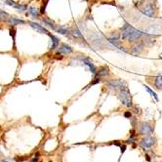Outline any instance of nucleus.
<instances>
[{"mask_svg":"<svg viewBox=\"0 0 162 162\" xmlns=\"http://www.w3.org/2000/svg\"><path fill=\"white\" fill-rule=\"evenodd\" d=\"M122 30V39L123 40H127L129 42H134V41H137L138 39L141 38L142 35H144V32H142L141 30H138L131 27L128 23H125L124 27L121 28Z\"/></svg>","mask_w":162,"mask_h":162,"instance_id":"1","label":"nucleus"},{"mask_svg":"<svg viewBox=\"0 0 162 162\" xmlns=\"http://www.w3.org/2000/svg\"><path fill=\"white\" fill-rule=\"evenodd\" d=\"M119 100L121 104L125 107H132V96L130 93L128 87L126 85H123L119 88Z\"/></svg>","mask_w":162,"mask_h":162,"instance_id":"2","label":"nucleus"},{"mask_svg":"<svg viewBox=\"0 0 162 162\" xmlns=\"http://www.w3.org/2000/svg\"><path fill=\"white\" fill-rule=\"evenodd\" d=\"M154 144H155V140L152 137H150V136H147L145 139H143L142 141L140 142V145L145 150H150Z\"/></svg>","mask_w":162,"mask_h":162,"instance_id":"3","label":"nucleus"},{"mask_svg":"<svg viewBox=\"0 0 162 162\" xmlns=\"http://www.w3.org/2000/svg\"><path fill=\"white\" fill-rule=\"evenodd\" d=\"M140 133H141L142 135L150 136L152 133H153V130H152L150 123L145 122V121H143L141 123V127H140Z\"/></svg>","mask_w":162,"mask_h":162,"instance_id":"4","label":"nucleus"},{"mask_svg":"<svg viewBox=\"0 0 162 162\" xmlns=\"http://www.w3.org/2000/svg\"><path fill=\"white\" fill-rule=\"evenodd\" d=\"M82 63H84L85 66H87L89 69L91 71V72L93 73L94 75L97 73V68H96V66H94V63L93 62H92V60L91 59H89V58H84L83 60H82Z\"/></svg>","mask_w":162,"mask_h":162,"instance_id":"5","label":"nucleus"},{"mask_svg":"<svg viewBox=\"0 0 162 162\" xmlns=\"http://www.w3.org/2000/svg\"><path fill=\"white\" fill-rule=\"evenodd\" d=\"M142 12H143V14L145 15V16H148V17H153L154 16V8H153V6H152L151 4H148L145 7H144L142 9Z\"/></svg>","mask_w":162,"mask_h":162,"instance_id":"6","label":"nucleus"},{"mask_svg":"<svg viewBox=\"0 0 162 162\" xmlns=\"http://www.w3.org/2000/svg\"><path fill=\"white\" fill-rule=\"evenodd\" d=\"M28 24L30 25L31 27H33L34 30H36L38 32H40V33H45V34H48L49 35V32H48V30H46V28H44L43 27H41L40 24H38L36 23H33V22H28Z\"/></svg>","mask_w":162,"mask_h":162,"instance_id":"7","label":"nucleus"},{"mask_svg":"<svg viewBox=\"0 0 162 162\" xmlns=\"http://www.w3.org/2000/svg\"><path fill=\"white\" fill-rule=\"evenodd\" d=\"M58 53L59 54H71L72 53V48L68 44H62L61 46H60V48L58 50Z\"/></svg>","mask_w":162,"mask_h":162,"instance_id":"8","label":"nucleus"},{"mask_svg":"<svg viewBox=\"0 0 162 162\" xmlns=\"http://www.w3.org/2000/svg\"><path fill=\"white\" fill-rule=\"evenodd\" d=\"M107 85L112 88H120L123 85H126V83L121 80H118V79H113V80L107 82Z\"/></svg>","mask_w":162,"mask_h":162,"instance_id":"9","label":"nucleus"},{"mask_svg":"<svg viewBox=\"0 0 162 162\" xmlns=\"http://www.w3.org/2000/svg\"><path fill=\"white\" fill-rule=\"evenodd\" d=\"M109 68L107 66H102V68H99V71H97V73L95 75H100V76H106V75H109Z\"/></svg>","mask_w":162,"mask_h":162,"instance_id":"10","label":"nucleus"},{"mask_svg":"<svg viewBox=\"0 0 162 162\" xmlns=\"http://www.w3.org/2000/svg\"><path fill=\"white\" fill-rule=\"evenodd\" d=\"M9 24H10L11 25H17V24H24L25 22L23 21V20H20V19L18 18H15V17H11L9 18Z\"/></svg>","mask_w":162,"mask_h":162,"instance_id":"11","label":"nucleus"},{"mask_svg":"<svg viewBox=\"0 0 162 162\" xmlns=\"http://www.w3.org/2000/svg\"><path fill=\"white\" fill-rule=\"evenodd\" d=\"M49 35L51 37V39H52V46H51L50 50H55L57 47L59 46L60 40H59V38L57 36H55V35H52V34H49Z\"/></svg>","mask_w":162,"mask_h":162,"instance_id":"12","label":"nucleus"},{"mask_svg":"<svg viewBox=\"0 0 162 162\" xmlns=\"http://www.w3.org/2000/svg\"><path fill=\"white\" fill-rule=\"evenodd\" d=\"M143 50H144V43H137L132 48V53L133 54H140Z\"/></svg>","mask_w":162,"mask_h":162,"instance_id":"13","label":"nucleus"},{"mask_svg":"<svg viewBox=\"0 0 162 162\" xmlns=\"http://www.w3.org/2000/svg\"><path fill=\"white\" fill-rule=\"evenodd\" d=\"M154 86L155 88L159 89L161 90L162 89V73H159L154 79Z\"/></svg>","mask_w":162,"mask_h":162,"instance_id":"14","label":"nucleus"},{"mask_svg":"<svg viewBox=\"0 0 162 162\" xmlns=\"http://www.w3.org/2000/svg\"><path fill=\"white\" fill-rule=\"evenodd\" d=\"M43 23L45 24L46 25H48V27H52V30H57V27H56V24H55V23H54L53 21H51L50 19H43Z\"/></svg>","mask_w":162,"mask_h":162,"instance_id":"15","label":"nucleus"},{"mask_svg":"<svg viewBox=\"0 0 162 162\" xmlns=\"http://www.w3.org/2000/svg\"><path fill=\"white\" fill-rule=\"evenodd\" d=\"M71 34L74 38H77V39H82V38H83V35H82V33H81V30H79V28H77V30H74L71 32Z\"/></svg>","mask_w":162,"mask_h":162,"instance_id":"16","label":"nucleus"},{"mask_svg":"<svg viewBox=\"0 0 162 162\" xmlns=\"http://www.w3.org/2000/svg\"><path fill=\"white\" fill-rule=\"evenodd\" d=\"M28 14L33 16L34 18H37L38 16H39V12H38L37 9L33 8V7H30V9H28Z\"/></svg>","mask_w":162,"mask_h":162,"instance_id":"17","label":"nucleus"},{"mask_svg":"<svg viewBox=\"0 0 162 162\" xmlns=\"http://www.w3.org/2000/svg\"><path fill=\"white\" fill-rule=\"evenodd\" d=\"M145 90H147V91L148 92V93L150 94V96H152V97L154 98V99H155V101H158V96H157V94L155 93L154 91H152V90H151V89H150V87H148V86H147V85H145Z\"/></svg>","mask_w":162,"mask_h":162,"instance_id":"18","label":"nucleus"},{"mask_svg":"<svg viewBox=\"0 0 162 162\" xmlns=\"http://www.w3.org/2000/svg\"><path fill=\"white\" fill-rule=\"evenodd\" d=\"M5 4L11 6V7H14L16 9H18L19 5H20V4H17V3H15L14 1H13V0H5Z\"/></svg>","mask_w":162,"mask_h":162,"instance_id":"19","label":"nucleus"},{"mask_svg":"<svg viewBox=\"0 0 162 162\" xmlns=\"http://www.w3.org/2000/svg\"><path fill=\"white\" fill-rule=\"evenodd\" d=\"M69 28H68V27H60L59 30H58V32L59 33H62V34H68L69 33Z\"/></svg>","mask_w":162,"mask_h":162,"instance_id":"20","label":"nucleus"},{"mask_svg":"<svg viewBox=\"0 0 162 162\" xmlns=\"http://www.w3.org/2000/svg\"><path fill=\"white\" fill-rule=\"evenodd\" d=\"M9 17L8 13H6L5 11L0 10V20H7Z\"/></svg>","mask_w":162,"mask_h":162,"instance_id":"21","label":"nucleus"},{"mask_svg":"<svg viewBox=\"0 0 162 162\" xmlns=\"http://www.w3.org/2000/svg\"><path fill=\"white\" fill-rule=\"evenodd\" d=\"M101 78H102V76H100V75H95V78H94V80L91 82V85H94V84L99 83V82L101 81Z\"/></svg>","mask_w":162,"mask_h":162,"instance_id":"22","label":"nucleus"},{"mask_svg":"<svg viewBox=\"0 0 162 162\" xmlns=\"http://www.w3.org/2000/svg\"><path fill=\"white\" fill-rule=\"evenodd\" d=\"M124 116L126 117V118H130V117H131V112H125Z\"/></svg>","mask_w":162,"mask_h":162,"instance_id":"23","label":"nucleus"},{"mask_svg":"<svg viewBox=\"0 0 162 162\" xmlns=\"http://www.w3.org/2000/svg\"><path fill=\"white\" fill-rule=\"evenodd\" d=\"M0 162H13V161L10 160V159H3V160H1Z\"/></svg>","mask_w":162,"mask_h":162,"instance_id":"24","label":"nucleus"},{"mask_svg":"<svg viewBox=\"0 0 162 162\" xmlns=\"http://www.w3.org/2000/svg\"><path fill=\"white\" fill-rule=\"evenodd\" d=\"M30 162H35V160H32V161H30Z\"/></svg>","mask_w":162,"mask_h":162,"instance_id":"25","label":"nucleus"},{"mask_svg":"<svg viewBox=\"0 0 162 162\" xmlns=\"http://www.w3.org/2000/svg\"><path fill=\"white\" fill-rule=\"evenodd\" d=\"M0 155H1V151H0Z\"/></svg>","mask_w":162,"mask_h":162,"instance_id":"26","label":"nucleus"}]
</instances>
